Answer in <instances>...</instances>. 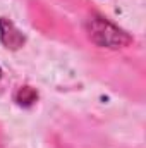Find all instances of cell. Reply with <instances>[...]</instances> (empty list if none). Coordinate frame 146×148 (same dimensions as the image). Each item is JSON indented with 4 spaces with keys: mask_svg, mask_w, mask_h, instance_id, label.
I'll use <instances>...</instances> for the list:
<instances>
[{
    "mask_svg": "<svg viewBox=\"0 0 146 148\" xmlns=\"http://www.w3.org/2000/svg\"><path fill=\"white\" fill-rule=\"evenodd\" d=\"M93 36L98 43L102 45H108V47H120L122 41H127V38L124 36L120 31H117L115 28H112L110 24L103 21H96L93 26Z\"/></svg>",
    "mask_w": 146,
    "mask_h": 148,
    "instance_id": "cell-1",
    "label": "cell"
}]
</instances>
